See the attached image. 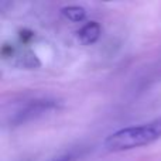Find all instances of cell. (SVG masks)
Returning <instances> with one entry per match:
<instances>
[{
	"label": "cell",
	"mask_w": 161,
	"mask_h": 161,
	"mask_svg": "<svg viewBox=\"0 0 161 161\" xmlns=\"http://www.w3.org/2000/svg\"><path fill=\"white\" fill-rule=\"evenodd\" d=\"M102 27L97 21H89L78 31V40L82 45H92L99 40Z\"/></svg>",
	"instance_id": "obj_4"
},
{
	"label": "cell",
	"mask_w": 161,
	"mask_h": 161,
	"mask_svg": "<svg viewBox=\"0 0 161 161\" xmlns=\"http://www.w3.org/2000/svg\"><path fill=\"white\" fill-rule=\"evenodd\" d=\"M19 37H20V41L25 45L34 38V33L30 30H27V28H23V30L19 33Z\"/></svg>",
	"instance_id": "obj_6"
},
{
	"label": "cell",
	"mask_w": 161,
	"mask_h": 161,
	"mask_svg": "<svg viewBox=\"0 0 161 161\" xmlns=\"http://www.w3.org/2000/svg\"><path fill=\"white\" fill-rule=\"evenodd\" d=\"M161 137V122L148 123V125L130 126L125 127L114 133L109 134L105 139L103 144L109 151H126L139 148L154 143Z\"/></svg>",
	"instance_id": "obj_1"
},
{
	"label": "cell",
	"mask_w": 161,
	"mask_h": 161,
	"mask_svg": "<svg viewBox=\"0 0 161 161\" xmlns=\"http://www.w3.org/2000/svg\"><path fill=\"white\" fill-rule=\"evenodd\" d=\"M75 158H76V153L69 151V153H65V154H62V156L54 157V158H51L50 161H74Z\"/></svg>",
	"instance_id": "obj_7"
},
{
	"label": "cell",
	"mask_w": 161,
	"mask_h": 161,
	"mask_svg": "<svg viewBox=\"0 0 161 161\" xmlns=\"http://www.w3.org/2000/svg\"><path fill=\"white\" fill-rule=\"evenodd\" d=\"M57 100L54 99H34L28 100L27 103L23 105V108H20L16 113L13 114V117L10 119V122L13 125H21V123L31 120L34 117L40 116V114L45 113V112L51 110V109L57 108Z\"/></svg>",
	"instance_id": "obj_3"
},
{
	"label": "cell",
	"mask_w": 161,
	"mask_h": 161,
	"mask_svg": "<svg viewBox=\"0 0 161 161\" xmlns=\"http://www.w3.org/2000/svg\"><path fill=\"white\" fill-rule=\"evenodd\" d=\"M61 14L67 20L74 23H80L85 20L86 17V10L80 6H65L61 8Z\"/></svg>",
	"instance_id": "obj_5"
},
{
	"label": "cell",
	"mask_w": 161,
	"mask_h": 161,
	"mask_svg": "<svg viewBox=\"0 0 161 161\" xmlns=\"http://www.w3.org/2000/svg\"><path fill=\"white\" fill-rule=\"evenodd\" d=\"M2 58L8 61L13 67L20 68V69H37L41 67L38 57L33 53L31 50L27 48H16L14 44H8L4 42L2 45Z\"/></svg>",
	"instance_id": "obj_2"
}]
</instances>
